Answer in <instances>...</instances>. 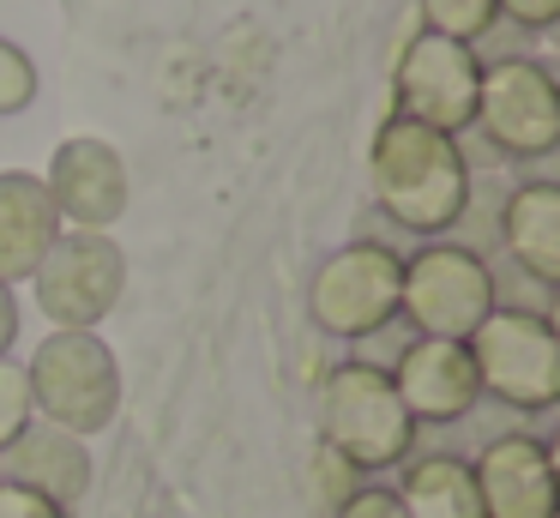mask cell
<instances>
[{
  "mask_svg": "<svg viewBox=\"0 0 560 518\" xmlns=\"http://www.w3.org/2000/svg\"><path fill=\"white\" fill-rule=\"evenodd\" d=\"M368 181H374L380 211L410 235H446L470 211V163L452 133H434L422 120L386 115L368 151Z\"/></svg>",
  "mask_w": 560,
  "mask_h": 518,
  "instance_id": "1",
  "label": "cell"
},
{
  "mask_svg": "<svg viewBox=\"0 0 560 518\" xmlns=\"http://www.w3.org/2000/svg\"><path fill=\"white\" fill-rule=\"evenodd\" d=\"M319 446L343 452L362 476L398 470L416 452V422L404 410L398 385L374 361H338L319 380Z\"/></svg>",
  "mask_w": 560,
  "mask_h": 518,
  "instance_id": "2",
  "label": "cell"
},
{
  "mask_svg": "<svg viewBox=\"0 0 560 518\" xmlns=\"http://www.w3.org/2000/svg\"><path fill=\"white\" fill-rule=\"evenodd\" d=\"M37 422L61 434H103L121 416V361L97 332H49L25 361Z\"/></svg>",
  "mask_w": 560,
  "mask_h": 518,
  "instance_id": "3",
  "label": "cell"
},
{
  "mask_svg": "<svg viewBox=\"0 0 560 518\" xmlns=\"http://www.w3.org/2000/svg\"><path fill=\"white\" fill-rule=\"evenodd\" d=\"M464 344H470L482 398L518 410V416H542L560 404V332L548 313L494 308Z\"/></svg>",
  "mask_w": 560,
  "mask_h": 518,
  "instance_id": "4",
  "label": "cell"
},
{
  "mask_svg": "<svg viewBox=\"0 0 560 518\" xmlns=\"http://www.w3.org/2000/svg\"><path fill=\"white\" fill-rule=\"evenodd\" d=\"M494 272L476 248L464 241H428L404 260V284H398V313L416 325V337H464L494 313Z\"/></svg>",
  "mask_w": 560,
  "mask_h": 518,
  "instance_id": "5",
  "label": "cell"
},
{
  "mask_svg": "<svg viewBox=\"0 0 560 518\" xmlns=\"http://www.w3.org/2000/svg\"><path fill=\"white\" fill-rule=\"evenodd\" d=\"M127 289V253L97 229H61L43 265L31 272L37 313L55 332H97Z\"/></svg>",
  "mask_w": 560,
  "mask_h": 518,
  "instance_id": "6",
  "label": "cell"
},
{
  "mask_svg": "<svg viewBox=\"0 0 560 518\" xmlns=\"http://www.w3.org/2000/svg\"><path fill=\"white\" fill-rule=\"evenodd\" d=\"M398 284H404V253H392L386 241H343L338 253H326L307 284V313L326 337H374L398 320Z\"/></svg>",
  "mask_w": 560,
  "mask_h": 518,
  "instance_id": "7",
  "label": "cell"
},
{
  "mask_svg": "<svg viewBox=\"0 0 560 518\" xmlns=\"http://www.w3.org/2000/svg\"><path fill=\"white\" fill-rule=\"evenodd\" d=\"M476 91H482V55L470 43H452L440 31L404 36L398 60H392V96H398L392 115L458 139L476 127Z\"/></svg>",
  "mask_w": 560,
  "mask_h": 518,
  "instance_id": "8",
  "label": "cell"
},
{
  "mask_svg": "<svg viewBox=\"0 0 560 518\" xmlns=\"http://www.w3.org/2000/svg\"><path fill=\"white\" fill-rule=\"evenodd\" d=\"M476 133L500 157L536 163L560 145V84L542 60L506 55L482 60V91H476Z\"/></svg>",
  "mask_w": 560,
  "mask_h": 518,
  "instance_id": "9",
  "label": "cell"
},
{
  "mask_svg": "<svg viewBox=\"0 0 560 518\" xmlns=\"http://www.w3.org/2000/svg\"><path fill=\"white\" fill-rule=\"evenodd\" d=\"M43 187L55 199L61 229H97V235H109V223H121L127 199H133L127 157L109 139H97V133H73V139L55 145Z\"/></svg>",
  "mask_w": 560,
  "mask_h": 518,
  "instance_id": "10",
  "label": "cell"
},
{
  "mask_svg": "<svg viewBox=\"0 0 560 518\" xmlns=\"http://www.w3.org/2000/svg\"><path fill=\"white\" fill-rule=\"evenodd\" d=\"M470 470L488 518H560V464L536 434H494Z\"/></svg>",
  "mask_w": 560,
  "mask_h": 518,
  "instance_id": "11",
  "label": "cell"
},
{
  "mask_svg": "<svg viewBox=\"0 0 560 518\" xmlns=\"http://www.w3.org/2000/svg\"><path fill=\"white\" fill-rule=\"evenodd\" d=\"M392 385H398L410 422H464L482 404V380H476L470 344H452V337H416L404 344V356L392 361Z\"/></svg>",
  "mask_w": 560,
  "mask_h": 518,
  "instance_id": "12",
  "label": "cell"
},
{
  "mask_svg": "<svg viewBox=\"0 0 560 518\" xmlns=\"http://www.w3.org/2000/svg\"><path fill=\"white\" fill-rule=\"evenodd\" d=\"M91 476H97L91 446L79 440V434L49 428V422H31V428L0 452V482H19V488L43 494V500L67 506V513L91 494Z\"/></svg>",
  "mask_w": 560,
  "mask_h": 518,
  "instance_id": "13",
  "label": "cell"
},
{
  "mask_svg": "<svg viewBox=\"0 0 560 518\" xmlns=\"http://www.w3.org/2000/svg\"><path fill=\"white\" fill-rule=\"evenodd\" d=\"M55 235H61V217H55L43 175L0 169V284H31Z\"/></svg>",
  "mask_w": 560,
  "mask_h": 518,
  "instance_id": "14",
  "label": "cell"
},
{
  "mask_svg": "<svg viewBox=\"0 0 560 518\" xmlns=\"http://www.w3.org/2000/svg\"><path fill=\"white\" fill-rule=\"evenodd\" d=\"M500 241L512 248L518 272L530 284L555 289L560 284V187L555 181H524L500 205Z\"/></svg>",
  "mask_w": 560,
  "mask_h": 518,
  "instance_id": "15",
  "label": "cell"
},
{
  "mask_svg": "<svg viewBox=\"0 0 560 518\" xmlns=\"http://www.w3.org/2000/svg\"><path fill=\"white\" fill-rule=\"evenodd\" d=\"M398 506L404 518H488L482 488H476L470 458L458 452H422L398 464Z\"/></svg>",
  "mask_w": 560,
  "mask_h": 518,
  "instance_id": "16",
  "label": "cell"
},
{
  "mask_svg": "<svg viewBox=\"0 0 560 518\" xmlns=\"http://www.w3.org/2000/svg\"><path fill=\"white\" fill-rule=\"evenodd\" d=\"M362 488H368V476H362V470H355L343 452H331V446H314V452H307V464H302V494H307V506H314L319 518H338Z\"/></svg>",
  "mask_w": 560,
  "mask_h": 518,
  "instance_id": "17",
  "label": "cell"
},
{
  "mask_svg": "<svg viewBox=\"0 0 560 518\" xmlns=\"http://www.w3.org/2000/svg\"><path fill=\"white\" fill-rule=\"evenodd\" d=\"M494 24H500L494 0H422V31H440L452 43L476 48V36H488Z\"/></svg>",
  "mask_w": 560,
  "mask_h": 518,
  "instance_id": "18",
  "label": "cell"
},
{
  "mask_svg": "<svg viewBox=\"0 0 560 518\" xmlns=\"http://www.w3.org/2000/svg\"><path fill=\"white\" fill-rule=\"evenodd\" d=\"M37 422V404H31V373L25 361L13 356H0V452L19 440V434Z\"/></svg>",
  "mask_w": 560,
  "mask_h": 518,
  "instance_id": "19",
  "label": "cell"
},
{
  "mask_svg": "<svg viewBox=\"0 0 560 518\" xmlns=\"http://www.w3.org/2000/svg\"><path fill=\"white\" fill-rule=\"evenodd\" d=\"M37 60L13 43V36H0V120L7 115H25L37 103Z\"/></svg>",
  "mask_w": 560,
  "mask_h": 518,
  "instance_id": "20",
  "label": "cell"
},
{
  "mask_svg": "<svg viewBox=\"0 0 560 518\" xmlns=\"http://www.w3.org/2000/svg\"><path fill=\"white\" fill-rule=\"evenodd\" d=\"M0 518H73V513L31 488H19V482H0Z\"/></svg>",
  "mask_w": 560,
  "mask_h": 518,
  "instance_id": "21",
  "label": "cell"
},
{
  "mask_svg": "<svg viewBox=\"0 0 560 518\" xmlns=\"http://www.w3.org/2000/svg\"><path fill=\"white\" fill-rule=\"evenodd\" d=\"M338 518H404V506H398V494H392L386 482H368V488L355 494Z\"/></svg>",
  "mask_w": 560,
  "mask_h": 518,
  "instance_id": "22",
  "label": "cell"
},
{
  "mask_svg": "<svg viewBox=\"0 0 560 518\" xmlns=\"http://www.w3.org/2000/svg\"><path fill=\"white\" fill-rule=\"evenodd\" d=\"M500 12H506L512 24H524V31H548V24L560 19V0H494Z\"/></svg>",
  "mask_w": 560,
  "mask_h": 518,
  "instance_id": "23",
  "label": "cell"
},
{
  "mask_svg": "<svg viewBox=\"0 0 560 518\" xmlns=\"http://www.w3.org/2000/svg\"><path fill=\"white\" fill-rule=\"evenodd\" d=\"M13 344H19V296L13 284H0V356H13Z\"/></svg>",
  "mask_w": 560,
  "mask_h": 518,
  "instance_id": "24",
  "label": "cell"
}]
</instances>
